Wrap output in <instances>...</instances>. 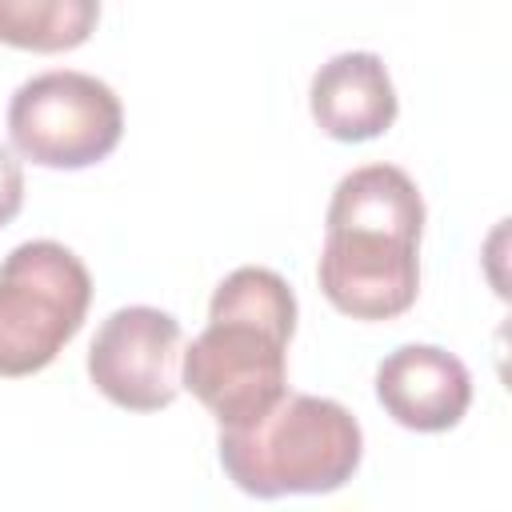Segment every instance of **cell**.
Wrapping results in <instances>:
<instances>
[{
	"label": "cell",
	"mask_w": 512,
	"mask_h": 512,
	"mask_svg": "<svg viewBox=\"0 0 512 512\" xmlns=\"http://www.w3.org/2000/svg\"><path fill=\"white\" fill-rule=\"evenodd\" d=\"M180 320L132 304L116 308L88 348L92 384L128 412H160L180 392Z\"/></svg>",
	"instance_id": "obj_6"
},
{
	"label": "cell",
	"mask_w": 512,
	"mask_h": 512,
	"mask_svg": "<svg viewBox=\"0 0 512 512\" xmlns=\"http://www.w3.org/2000/svg\"><path fill=\"white\" fill-rule=\"evenodd\" d=\"M96 20V0H0V44L68 52L92 36Z\"/></svg>",
	"instance_id": "obj_9"
},
{
	"label": "cell",
	"mask_w": 512,
	"mask_h": 512,
	"mask_svg": "<svg viewBox=\"0 0 512 512\" xmlns=\"http://www.w3.org/2000/svg\"><path fill=\"white\" fill-rule=\"evenodd\" d=\"M424 200L416 180L396 164L348 172L328 204L320 248V292L352 320H392L420 292Z\"/></svg>",
	"instance_id": "obj_1"
},
{
	"label": "cell",
	"mask_w": 512,
	"mask_h": 512,
	"mask_svg": "<svg viewBox=\"0 0 512 512\" xmlns=\"http://www.w3.org/2000/svg\"><path fill=\"white\" fill-rule=\"evenodd\" d=\"M312 120L344 144L376 140L396 120V88L376 52H340L316 68L308 88Z\"/></svg>",
	"instance_id": "obj_8"
},
{
	"label": "cell",
	"mask_w": 512,
	"mask_h": 512,
	"mask_svg": "<svg viewBox=\"0 0 512 512\" xmlns=\"http://www.w3.org/2000/svg\"><path fill=\"white\" fill-rule=\"evenodd\" d=\"M376 396L396 424L412 432H444L464 420L472 376L460 356L436 344H404L380 360Z\"/></svg>",
	"instance_id": "obj_7"
},
{
	"label": "cell",
	"mask_w": 512,
	"mask_h": 512,
	"mask_svg": "<svg viewBox=\"0 0 512 512\" xmlns=\"http://www.w3.org/2000/svg\"><path fill=\"white\" fill-rule=\"evenodd\" d=\"M220 464L228 480L260 500L336 492L360 468L364 436L356 416L308 392H288L248 428H220Z\"/></svg>",
	"instance_id": "obj_3"
},
{
	"label": "cell",
	"mask_w": 512,
	"mask_h": 512,
	"mask_svg": "<svg viewBox=\"0 0 512 512\" xmlns=\"http://www.w3.org/2000/svg\"><path fill=\"white\" fill-rule=\"evenodd\" d=\"M24 204V172H20V160L0 144V228L16 220Z\"/></svg>",
	"instance_id": "obj_10"
},
{
	"label": "cell",
	"mask_w": 512,
	"mask_h": 512,
	"mask_svg": "<svg viewBox=\"0 0 512 512\" xmlns=\"http://www.w3.org/2000/svg\"><path fill=\"white\" fill-rule=\"evenodd\" d=\"M296 332V296L272 268H236L208 304V328L180 356V384L220 420L248 428L288 392L284 348Z\"/></svg>",
	"instance_id": "obj_2"
},
{
	"label": "cell",
	"mask_w": 512,
	"mask_h": 512,
	"mask_svg": "<svg viewBox=\"0 0 512 512\" xmlns=\"http://www.w3.org/2000/svg\"><path fill=\"white\" fill-rule=\"evenodd\" d=\"M12 148L40 168H88L100 164L124 136L120 96L72 68L40 72L12 92L8 104Z\"/></svg>",
	"instance_id": "obj_5"
},
{
	"label": "cell",
	"mask_w": 512,
	"mask_h": 512,
	"mask_svg": "<svg viewBox=\"0 0 512 512\" xmlns=\"http://www.w3.org/2000/svg\"><path fill=\"white\" fill-rule=\"evenodd\" d=\"M92 304L84 260L56 240L16 244L0 264V376L48 368Z\"/></svg>",
	"instance_id": "obj_4"
}]
</instances>
